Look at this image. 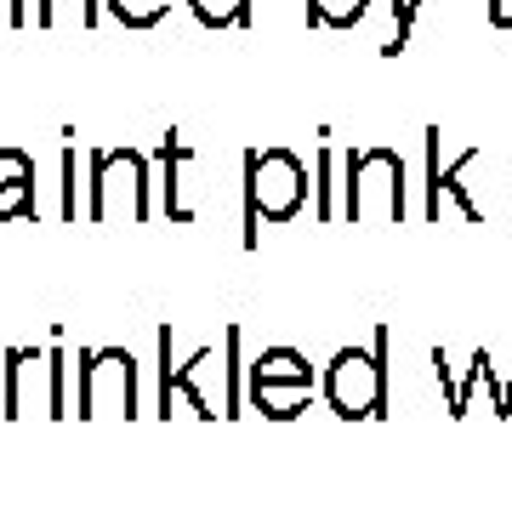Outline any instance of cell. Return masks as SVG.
Segmentation results:
<instances>
[{
    "mask_svg": "<svg viewBox=\"0 0 512 512\" xmlns=\"http://www.w3.org/2000/svg\"><path fill=\"white\" fill-rule=\"evenodd\" d=\"M342 217L404 222V160L399 148H353L342 160Z\"/></svg>",
    "mask_w": 512,
    "mask_h": 512,
    "instance_id": "3957f363",
    "label": "cell"
},
{
    "mask_svg": "<svg viewBox=\"0 0 512 512\" xmlns=\"http://www.w3.org/2000/svg\"><path fill=\"white\" fill-rule=\"evenodd\" d=\"M308 205V165L291 148H245V228L239 245L256 251L262 222H291Z\"/></svg>",
    "mask_w": 512,
    "mask_h": 512,
    "instance_id": "6da1fadb",
    "label": "cell"
},
{
    "mask_svg": "<svg viewBox=\"0 0 512 512\" xmlns=\"http://www.w3.org/2000/svg\"><path fill=\"white\" fill-rule=\"evenodd\" d=\"M35 217V183H0V222Z\"/></svg>",
    "mask_w": 512,
    "mask_h": 512,
    "instance_id": "e0dca14e",
    "label": "cell"
},
{
    "mask_svg": "<svg viewBox=\"0 0 512 512\" xmlns=\"http://www.w3.org/2000/svg\"><path fill=\"white\" fill-rule=\"evenodd\" d=\"M29 23V0H12V29H23Z\"/></svg>",
    "mask_w": 512,
    "mask_h": 512,
    "instance_id": "7402d4cb",
    "label": "cell"
},
{
    "mask_svg": "<svg viewBox=\"0 0 512 512\" xmlns=\"http://www.w3.org/2000/svg\"><path fill=\"white\" fill-rule=\"evenodd\" d=\"M0 183H35V160L23 148H0Z\"/></svg>",
    "mask_w": 512,
    "mask_h": 512,
    "instance_id": "ffe728a7",
    "label": "cell"
},
{
    "mask_svg": "<svg viewBox=\"0 0 512 512\" xmlns=\"http://www.w3.org/2000/svg\"><path fill=\"white\" fill-rule=\"evenodd\" d=\"M256 382H313V365H308V353H296V348H262L251 359V376H245V387Z\"/></svg>",
    "mask_w": 512,
    "mask_h": 512,
    "instance_id": "30bf717a",
    "label": "cell"
},
{
    "mask_svg": "<svg viewBox=\"0 0 512 512\" xmlns=\"http://www.w3.org/2000/svg\"><path fill=\"white\" fill-rule=\"evenodd\" d=\"M188 12L205 29H245L251 23V0H188Z\"/></svg>",
    "mask_w": 512,
    "mask_h": 512,
    "instance_id": "7c38bea8",
    "label": "cell"
},
{
    "mask_svg": "<svg viewBox=\"0 0 512 512\" xmlns=\"http://www.w3.org/2000/svg\"><path fill=\"white\" fill-rule=\"evenodd\" d=\"M92 222H148L154 217V171L137 148H97L92 154Z\"/></svg>",
    "mask_w": 512,
    "mask_h": 512,
    "instance_id": "277c9868",
    "label": "cell"
},
{
    "mask_svg": "<svg viewBox=\"0 0 512 512\" xmlns=\"http://www.w3.org/2000/svg\"><path fill=\"white\" fill-rule=\"evenodd\" d=\"M387 348L393 330H376L370 348H342L325 370V404L342 421H376L387 416Z\"/></svg>",
    "mask_w": 512,
    "mask_h": 512,
    "instance_id": "7a4b0ae2",
    "label": "cell"
},
{
    "mask_svg": "<svg viewBox=\"0 0 512 512\" xmlns=\"http://www.w3.org/2000/svg\"><path fill=\"white\" fill-rule=\"evenodd\" d=\"M154 160H160V211L171 222H194V205H183V165H188V137L177 126L160 137V148H154Z\"/></svg>",
    "mask_w": 512,
    "mask_h": 512,
    "instance_id": "ba28073f",
    "label": "cell"
},
{
    "mask_svg": "<svg viewBox=\"0 0 512 512\" xmlns=\"http://www.w3.org/2000/svg\"><path fill=\"white\" fill-rule=\"evenodd\" d=\"M80 160H74V148H63V205H57V217L63 222H74L80 217Z\"/></svg>",
    "mask_w": 512,
    "mask_h": 512,
    "instance_id": "ac0fdd59",
    "label": "cell"
},
{
    "mask_svg": "<svg viewBox=\"0 0 512 512\" xmlns=\"http://www.w3.org/2000/svg\"><path fill=\"white\" fill-rule=\"evenodd\" d=\"M313 393H319V382H256V387H245V399H251L268 421H296L313 404Z\"/></svg>",
    "mask_w": 512,
    "mask_h": 512,
    "instance_id": "9c48e42d",
    "label": "cell"
},
{
    "mask_svg": "<svg viewBox=\"0 0 512 512\" xmlns=\"http://www.w3.org/2000/svg\"><path fill=\"white\" fill-rule=\"evenodd\" d=\"M80 12V23H86V29H92L97 18H103V6H97V0H40V12H35V23L40 29H57V23H63V12Z\"/></svg>",
    "mask_w": 512,
    "mask_h": 512,
    "instance_id": "5bb4252c",
    "label": "cell"
},
{
    "mask_svg": "<svg viewBox=\"0 0 512 512\" xmlns=\"http://www.w3.org/2000/svg\"><path fill=\"white\" fill-rule=\"evenodd\" d=\"M421 137H427V205H421V217H427V222H439V217H444V200H456V205H461V217H467V222H484L478 200L467 194V183H461V177H467V165L484 160V148H461L456 160L444 165V160H439L444 131H439V126H427Z\"/></svg>",
    "mask_w": 512,
    "mask_h": 512,
    "instance_id": "8992f818",
    "label": "cell"
},
{
    "mask_svg": "<svg viewBox=\"0 0 512 512\" xmlns=\"http://www.w3.org/2000/svg\"><path fill=\"white\" fill-rule=\"evenodd\" d=\"M370 12V0H308L313 29H359Z\"/></svg>",
    "mask_w": 512,
    "mask_h": 512,
    "instance_id": "8fae6325",
    "label": "cell"
},
{
    "mask_svg": "<svg viewBox=\"0 0 512 512\" xmlns=\"http://www.w3.org/2000/svg\"><path fill=\"white\" fill-rule=\"evenodd\" d=\"M222 348H228V404H222V416H245L239 404H245V387H239V325L222 330Z\"/></svg>",
    "mask_w": 512,
    "mask_h": 512,
    "instance_id": "2e32d148",
    "label": "cell"
},
{
    "mask_svg": "<svg viewBox=\"0 0 512 512\" xmlns=\"http://www.w3.org/2000/svg\"><path fill=\"white\" fill-rule=\"evenodd\" d=\"M490 29H512V0H490Z\"/></svg>",
    "mask_w": 512,
    "mask_h": 512,
    "instance_id": "44dd1931",
    "label": "cell"
},
{
    "mask_svg": "<svg viewBox=\"0 0 512 512\" xmlns=\"http://www.w3.org/2000/svg\"><path fill=\"white\" fill-rule=\"evenodd\" d=\"M330 165H336V154H319V205H313V217L330 222V217H342V205H336V183H330Z\"/></svg>",
    "mask_w": 512,
    "mask_h": 512,
    "instance_id": "d6986e66",
    "label": "cell"
},
{
    "mask_svg": "<svg viewBox=\"0 0 512 512\" xmlns=\"http://www.w3.org/2000/svg\"><path fill=\"white\" fill-rule=\"evenodd\" d=\"M35 387L46 393V410H52V348H6V365H0V416L23 421L35 410Z\"/></svg>",
    "mask_w": 512,
    "mask_h": 512,
    "instance_id": "52a82bcc",
    "label": "cell"
},
{
    "mask_svg": "<svg viewBox=\"0 0 512 512\" xmlns=\"http://www.w3.org/2000/svg\"><path fill=\"white\" fill-rule=\"evenodd\" d=\"M137 416V359L126 348L80 353V421Z\"/></svg>",
    "mask_w": 512,
    "mask_h": 512,
    "instance_id": "5b68a950",
    "label": "cell"
},
{
    "mask_svg": "<svg viewBox=\"0 0 512 512\" xmlns=\"http://www.w3.org/2000/svg\"><path fill=\"white\" fill-rule=\"evenodd\" d=\"M416 18H421V0H393V40L382 46V57H399L416 35Z\"/></svg>",
    "mask_w": 512,
    "mask_h": 512,
    "instance_id": "9a60e30c",
    "label": "cell"
},
{
    "mask_svg": "<svg viewBox=\"0 0 512 512\" xmlns=\"http://www.w3.org/2000/svg\"><path fill=\"white\" fill-rule=\"evenodd\" d=\"M165 12H171V0H109V18L126 29H154Z\"/></svg>",
    "mask_w": 512,
    "mask_h": 512,
    "instance_id": "4fadbf2b",
    "label": "cell"
}]
</instances>
